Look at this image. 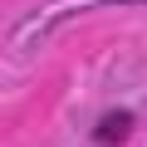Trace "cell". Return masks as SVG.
Instances as JSON below:
<instances>
[{"label":"cell","mask_w":147,"mask_h":147,"mask_svg":"<svg viewBox=\"0 0 147 147\" xmlns=\"http://www.w3.org/2000/svg\"><path fill=\"white\" fill-rule=\"evenodd\" d=\"M127 127H132V118H127V113H108V118L98 123V142H123V137H127Z\"/></svg>","instance_id":"1"}]
</instances>
